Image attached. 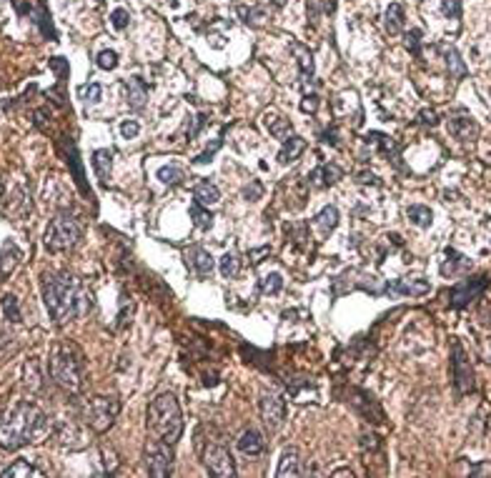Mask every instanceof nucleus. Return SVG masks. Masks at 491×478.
<instances>
[{
	"mask_svg": "<svg viewBox=\"0 0 491 478\" xmlns=\"http://www.w3.org/2000/svg\"><path fill=\"white\" fill-rule=\"evenodd\" d=\"M20 261V250L15 246H8V248L0 250V283L10 278V273L15 271Z\"/></svg>",
	"mask_w": 491,
	"mask_h": 478,
	"instance_id": "393cba45",
	"label": "nucleus"
},
{
	"mask_svg": "<svg viewBox=\"0 0 491 478\" xmlns=\"http://www.w3.org/2000/svg\"><path fill=\"white\" fill-rule=\"evenodd\" d=\"M236 273H238V258L226 253L224 258H221V276H224V278H233Z\"/></svg>",
	"mask_w": 491,
	"mask_h": 478,
	"instance_id": "ea45409f",
	"label": "nucleus"
},
{
	"mask_svg": "<svg viewBox=\"0 0 491 478\" xmlns=\"http://www.w3.org/2000/svg\"><path fill=\"white\" fill-rule=\"evenodd\" d=\"M261 418L271 431H279L286 418V401L279 393H263L261 396Z\"/></svg>",
	"mask_w": 491,
	"mask_h": 478,
	"instance_id": "1a4fd4ad",
	"label": "nucleus"
},
{
	"mask_svg": "<svg viewBox=\"0 0 491 478\" xmlns=\"http://www.w3.org/2000/svg\"><path fill=\"white\" fill-rule=\"evenodd\" d=\"M118 131L125 141H133V138L141 133V125H138V120H123V123L118 125Z\"/></svg>",
	"mask_w": 491,
	"mask_h": 478,
	"instance_id": "79ce46f5",
	"label": "nucleus"
},
{
	"mask_svg": "<svg viewBox=\"0 0 491 478\" xmlns=\"http://www.w3.org/2000/svg\"><path fill=\"white\" fill-rule=\"evenodd\" d=\"M111 25L116 31H125V28L131 25V13L125 10V8H116V10L111 13Z\"/></svg>",
	"mask_w": 491,
	"mask_h": 478,
	"instance_id": "4c0bfd02",
	"label": "nucleus"
},
{
	"mask_svg": "<svg viewBox=\"0 0 491 478\" xmlns=\"http://www.w3.org/2000/svg\"><path fill=\"white\" fill-rule=\"evenodd\" d=\"M442 13L446 18H461V0H442Z\"/></svg>",
	"mask_w": 491,
	"mask_h": 478,
	"instance_id": "a19ab883",
	"label": "nucleus"
},
{
	"mask_svg": "<svg viewBox=\"0 0 491 478\" xmlns=\"http://www.w3.org/2000/svg\"><path fill=\"white\" fill-rule=\"evenodd\" d=\"M0 316L6 318V321L10 323H20V305H18V298L13 296V293H8V296H3L0 298Z\"/></svg>",
	"mask_w": 491,
	"mask_h": 478,
	"instance_id": "cd10ccee",
	"label": "nucleus"
},
{
	"mask_svg": "<svg viewBox=\"0 0 491 478\" xmlns=\"http://www.w3.org/2000/svg\"><path fill=\"white\" fill-rule=\"evenodd\" d=\"M389 293H396V296H426L431 291L429 280H421V278H409V280H393L391 286H386Z\"/></svg>",
	"mask_w": 491,
	"mask_h": 478,
	"instance_id": "ddd939ff",
	"label": "nucleus"
},
{
	"mask_svg": "<svg viewBox=\"0 0 491 478\" xmlns=\"http://www.w3.org/2000/svg\"><path fill=\"white\" fill-rule=\"evenodd\" d=\"M291 53L296 56V61H299L301 81L311 83L313 81V56H311V50L306 48L304 43H299V40H291Z\"/></svg>",
	"mask_w": 491,
	"mask_h": 478,
	"instance_id": "2eb2a0df",
	"label": "nucleus"
},
{
	"mask_svg": "<svg viewBox=\"0 0 491 478\" xmlns=\"http://www.w3.org/2000/svg\"><path fill=\"white\" fill-rule=\"evenodd\" d=\"M276 476L279 478H286V476H304V466H301V454L299 448H286L283 454H281V461H279V468H276Z\"/></svg>",
	"mask_w": 491,
	"mask_h": 478,
	"instance_id": "4468645a",
	"label": "nucleus"
},
{
	"mask_svg": "<svg viewBox=\"0 0 491 478\" xmlns=\"http://www.w3.org/2000/svg\"><path fill=\"white\" fill-rule=\"evenodd\" d=\"M191 218H193V223L198 225L201 230H208L213 225V216L205 211V205H201V203L191 205Z\"/></svg>",
	"mask_w": 491,
	"mask_h": 478,
	"instance_id": "7c9ffc66",
	"label": "nucleus"
},
{
	"mask_svg": "<svg viewBox=\"0 0 491 478\" xmlns=\"http://www.w3.org/2000/svg\"><path fill=\"white\" fill-rule=\"evenodd\" d=\"M193 196H196V203L201 205H213L221 200V191L213 186L211 180H201L198 186H196V191H193Z\"/></svg>",
	"mask_w": 491,
	"mask_h": 478,
	"instance_id": "bb28decb",
	"label": "nucleus"
},
{
	"mask_svg": "<svg viewBox=\"0 0 491 478\" xmlns=\"http://www.w3.org/2000/svg\"><path fill=\"white\" fill-rule=\"evenodd\" d=\"M158 180L166 183V186H178L180 180H183V170L178 166H163L158 170Z\"/></svg>",
	"mask_w": 491,
	"mask_h": 478,
	"instance_id": "72a5a7b5",
	"label": "nucleus"
},
{
	"mask_svg": "<svg viewBox=\"0 0 491 478\" xmlns=\"http://www.w3.org/2000/svg\"><path fill=\"white\" fill-rule=\"evenodd\" d=\"M118 411H120V404L116 401V398L93 396L81 406V418L91 431L103 433V431H108L113 426V421H116V416H118Z\"/></svg>",
	"mask_w": 491,
	"mask_h": 478,
	"instance_id": "423d86ee",
	"label": "nucleus"
},
{
	"mask_svg": "<svg viewBox=\"0 0 491 478\" xmlns=\"http://www.w3.org/2000/svg\"><path fill=\"white\" fill-rule=\"evenodd\" d=\"M203 466L208 468V473L216 478H233L236 476V463L233 456L228 454V448L221 443H211L203 454Z\"/></svg>",
	"mask_w": 491,
	"mask_h": 478,
	"instance_id": "6e6552de",
	"label": "nucleus"
},
{
	"mask_svg": "<svg viewBox=\"0 0 491 478\" xmlns=\"http://www.w3.org/2000/svg\"><path fill=\"white\" fill-rule=\"evenodd\" d=\"M304 150H306L304 138L301 136H288L286 141H283V148L279 150V158H276V161H279L281 166H288V163L299 161Z\"/></svg>",
	"mask_w": 491,
	"mask_h": 478,
	"instance_id": "f3484780",
	"label": "nucleus"
},
{
	"mask_svg": "<svg viewBox=\"0 0 491 478\" xmlns=\"http://www.w3.org/2000/svg\"><path fill=\"white\" fill-rule=\"evenodd\" d=\"M40 293H43V303L50 318L58 326L78 321V318L88 316L93 308V293L88 291V286L78 276L65 273V271L43 276Z\"/></svg>",
	"mask_w": 491,
	"mask_h": 478,
	"instance_id": "f257e3e1",
	"label": "nucleus"
},
{
	"mask_svg": "<svg viewBox=\"0 0 491 478\" xmlns=\"http://www.w3.org/2000/svg\"><path fill=\"white\" fill-rule=\"evenodd\" d=\"M238 451L246 456H258L263 454V448H266V441H263V436L258 431H246V433L238 436L236 441Z\"/></svg>",
	"mask_w": 491,
	"mask_h": 478,
	"instance_id": "aec40b11",
	"label": "nucleus"
},
{
	"mask_svg": "<svg viewBox=\"0 0 491 478\" xmlns=\"http://www.w3.org/2000/svg\"><path fill=\"white\" fill-rule=\"evenodd\" d=\"M341 175H343L341 168L334 166V163H326V166H318L309 178H311V183L316 188H329V186H334L336 180H341Z\"/></svg>",
	"mask_w": 491,
	"mask_h": 478,
	"instance_id": "6ab92c4d",
	"label": "nucleus"
},
{
	"mask_svg": "<svg viewBox=\"0 0 491 478\" xmlns=\"http://www.w3.org/2000/svg\"><path fill=\"white\" fill-rule=\"evenodd\" d=\"M191 266L198 276H211L213 268H216V261H213V255L208 253V250L193 248L191 250Z\"/></svg>",
	"mask_w": 491,
	"mask_h": 478,
	"instance_id": "b1692460",
	"label": "nucleus"
},
{
	"mask_svg": "<svg viewBox=\"0 0 491 478\" xmlns=\"http://www.w3.org/2000/svg\"><path fill=\"white\" fill-rule=\"evenodd\" d=\"M3 476L6 478H18V476H45V471H40V468H36L31 463V461H15L13 466H8L6 471H3Z\"/></svg>",
	"mask_w": 491,
	"mask_h": 478,
	"instance_id": "c85d7f7f",
	"label": "nucleus"
},
{
	"mask_svg": "<svg viewBox=\"0 0 491 478\" xmlns=\"http://www.w3.org/2000/svg\"><path fill=\"white\" fill-rule=\"evenodd\" d=\"M444 56H446V65H449V70H451V75H454V78L467 75V65L461 63V56L456 53L454 48H446V50H444Z\"/></svg>",
	"mask_w": 491,
	"mask_h": 478,
	"instance_id": "2f4dec72",
	"label": "nucleus"
},
{
	"mask_svg": "<svg viewBox=\"0 0 491 478\" xmlns=\"http://www.w3.org/2000/svg\"><path fill=\"white\" fill-rule=\"evenodd\" d=\"M449 131H451V136H454L456 141H461V143H474L476 136H479V125H476V120H474L469 113L461 111L449 118Z\"/></svg>",
	"mask_w": 491,
	"mask_h": 478,
	"instance_id": "9b49d317",
	"label": "nucleus"
},
{
	"mask_svg": "<svg viewBox=\"0 0 491 478\" xmlns=\"http://www.w3.org/2000/svg\"><path fill=\"white\" fill-rule=\"evenodd\" d=\"M449 253H451V258H454V261H446L442 266V273L444 276H456V271H469V258L454 253V250H449Z\"/></svg>",
	"mask_w": 491,
	"mask_h": 478,
	"instance_id": "473e14b6",
	"label": "nucleus"
},
{
	"mask_svg": "<svg viewBox=\"0 0 491 478\" xmlns=\"http://www.w3.org/2000/svg\"><path fill=\"white\" fill-rule=\"evenodd\" d=\"M406 25V18H404V8L401 3H391V6L386 8V15H384V28L389 35H398V33L404 31Z\"/></svg>",
	"mask_w": 491,
	"mask_h": 478,
	"instance_id": "412c9836",
	"label": "nucleus"
},
{
	"mask_svg": "<svg viewBox=\"0 0 491 478\" xmlns=\"http://www.w3.org/2000/svg\"><path fill=\"white\" fill-rule=\"evenodd\" d=\"M3 193H6V186H3V180H0V198H3Z\"/></svg>",
	"mask_w": 491,
	"mask_h": 478,
	"instance_id": "3c124183",
	"label": "nucleus"
},
{
	"mask_svg": "<svg viewBox=\"0 0 491 478\" xmlns=\"http://www.w3.org/2000/svg\"><path fill=\"white\" fill-rule=\"evenodd\" d=\"M218 148H221V141H213V143H211V148H208V150H203V153H201V156L196 158V161H193V163H211L213 153H216Z\"/></svg>",
	"mask_w": 491,
	"mask_h": 478,
	"instance_id": "c03bdc74",
	"label": "nucleus"
},
{
	"mask_svg": "<svg viewBox=\"0 0 491 478\" xmlns=\"http://www.w3.org/2000/svg\"><path fill=\"white\" fill-rule=\"evenodd\" d=\"M331 476H336V478H354V471H351V468H336L334 473H331Z\"/></svg>",
	"mask_w": 491,
	"mask_h": 478,
	"instance_id": "49530a36",
	"label": "nucleus"
},
{
	"mask_svg": "<svg viewBox=\"0 0 491 478\" xmlns=\"http://www.w3.org/2000/svg\"><path fill=\"white\" fill-rule=\"evenodd\" d=\"M484 286H486V278H471V280L459 283V286L451 291V305H454V308H464V305H469L471 301L479 298Z\"/></svg>",
	"mask_w": 491,
	"mask_h": 478,
	"instance_id": "f8f14e48",
	"label": "nucleus"
},
{
	"mask_svg": "<svg viewBox=\"0 0 491 478\" xmlns=\"http://www.w3.org/2000/svg\"><path fill=\"white\" fill-rule=\"evenodd\" d=\"M100 459H103V473H113L118 468V454L113 448H100Z\"/></svg>",
	"mask_w": 491,
	"mask_h": 478,
	"instance_id": "58836bf2",
	"label": "nucleus"
},
{
	"mask_svg": "<svg viewBox=\"0 0 491 478\" xmlns=\"http://www.w3.org/2000/svg\"><path fill=\"white\" fill-rule=\"evenodd\" d=\"M406 216H409V221H414V225H419V228H429L431 221H434V213H431V208H426V205H409V208H406Z\"/></svg>",
	"mask_w": 491,
	"mask_h": 478,
	"instance_id": "c756f323",
	"label": "nucleus"
},
{
	"mask_svg": "<svg viewBox=\"0 0 491 478\" xmlns=\"http://www.w3.org/2000/svg\"><path fill=\"white\" fill-rule=\"evenodd\" d=\"M50 433V421L38 406L15 401L0 413V448L18 451Z\"/></svg>",
	"mask_w": 491,
	"mask_h": 478,
	"instance_id": "f03ea898",
	"label": "nucleus"
},
{
	"mask_svg": "<svg viewBox=\"0 0 491 478\" xmlns=\"http://www.w3.org/2000/svg\"><path fill=\"white\" fill-rule=\"evenodd\" d=\"M148 431L166 443H176L183 433V413L173 393H158L148 404Z\"/></svg>",
	"mask_w": 491,
	"mask_h": 478,
	"instance_id": "20e7f679",
	"label": "nucleus"
},
{
	"mask_svg": "<svg viewBox=\"0 0 491 478\" xmlns=\"http://www.w3.org/2000/svg\"><path fill=\"white\" fill-rule=\"evenodd\" d=\"M56 441L65 448H83V433L73 423H61L56 429Z\"/></svg>",
	"mask_w": 491,
	"mask_h": 478,
	"instance_id": "4be33fe9",
	"label": "nucleus"
},
{
	"mask_svg": "<svg viewBox=\"0 0 491 478\" xmlns=\"http://www.w3.org/2000/svg\"><path fill=\"white\" fill-rule=\"evenodd\" d=\"M263 120H266L268 133H271V136H276V138H281V141H286V138L293 133L291 120H288L286 115L276 113V111H268L266 115H263Z\"/></svg>",
	"mask_w": 491,
	"mask_h": 478,
	"instance_id": "a211bd4d",
	"label": "nucleus"
},
{
	"mask_svg": "<svg viewBox=\"0 0 491 478\" xmlns=\"http://www.w3.org/2000/svg\"><path fill=\"white\" fill-rule=\"evenodd\" d=\"M281 288H283V278H281V273H268L266 278H261V293H266V296H274V293H279Z\"/></svg>",
	"mask_w": 491,
	"mask_h": 478,
	"instance_id": "c9c22d12",
	"label": "nucleus"
},
{
	"mask_svg": "<svg viewBox=\"0 0 491 478\" xmlns=\"http://www.w3.org/2000/svg\"><path fill=\"white\" fill-rule=\"evenodd\" d=\"M313 225H316V230L321 233V236H331L334 233V228L338 225V211H336L334 205H326L324 211L318 213L316 218H313Z\"/></svg>",
	"mask_w": 491,
	"mask_h": 478,
	"instance_id": "5701e85b",
	"label": "nucleus"
},
{
	"mask_svg": "<svg viewBox=\"0 0 491 478\" xmlns=\"http://www.w3.org/2000/svg\"><path fill=\"white\" fill-rule=\"evenodd\" d=\"M100 95H103V88L98 83H86V86L78 88V98L86 100V103H98Z\"/></svg>",
	"mask_w": 491,
	"mask_h": 478,
	"instance_id": "f704fd0d",
	"label": "nucleus"
},
{
	"mask_svg": "<svg viewBox=\"0 0 491 478\" xmlns=\"http://www.w3.org/2000/svg\"><path fill=\"white\" fill-rule=\"evenodd\" d=\"M50 379L56 381L61 388L70 393H78L86 383V356L81 346L73 341H58L50 348L48 358Z\"/></svg>",
	"mask_w": 491,
	"mask_h": 478,
	"instance_id": "7ed1b4c3",
	"label": "nucleus"
},
{
	"mask_svg": "<svg viewBox=\"0 0 491 478\" xmlns=\"http://www.w3.org/2000/svg\"><path fill=\"white\" fill-rule=\"evenodd\" d=\"M454 383H456V391L459 393H471L474 391V368L469 363L467 353H464V348L459 343H454Z\"/></svg>",
	"mask_w": 491,
	"mask_h": 478,
	"instance_id": "9d476101",
	"label": "nucleus"
},
{
	"mask_svg": "<svg viewBox=\"0 0 491 478\" xmlns=\"http://www.w3.org/2000/svg\"><path fill=\"white\" fill-rule=\"evenodd\" d=\"M404 45L411 50V53H419V45H421V31H416V28H414V31L406 33V35H404Z\"/></svg>",
	"mask_w": 491,
	"mask_h": 478,
	"instance_id": "37998d69",
	"label": "nucleus"
},
{
	"mask_svg": "<svg viewBox=\"0 0 491 478\" xmlns=\"http://www.w3.org/2000/svg\"><path fill=\"white\" fill-rule=\"evenodd\" d=\"M81 238H83V225L73 216L61 213V216H56L48 223L43 243L50 253H65V250L75 248L81 243Z\"/></svg>",
	"mask_w": 491,
	"mask_h": 478,
	"instance_id": "39448f33",
	"label": "nucleus"
},
{
	"mask_svg": "<svg viewBox=\"0 0 491 478\" xmlns=\"http://www.w3.org/2000/svg\"><path fill=\"white\" fill-rule=\"evenodd\" d=\"M271 3H274L276 8H281V6H283V3H286V0H271Z\"/></svg>",
	"mask_w": 491,
	"mask_h": 478,
	"instance_id": "8fccbe9b",
	"label": "nucleus"
},
{
	"mask_svg": "<svg viewBox=\"0 0 491 478\" xmlns=\"http://www.w3.org/2000/svg\"><path fill=\"white\" fill-rule=\"evenodd\" d=\"M359 183H376V178L371 173H359Z\"/></svg>",
	"mask_w": 491,
	"mask_h": 478,
	"instance_id": "09e8293b",
	"label": "nucleus"
},
{
	"mask_svg": "<svg viewBox=\"0 0 491 478\" xmlns=\"http://www.w3.org/2000/svg\"><path fill=\"white\" fill-rule=\"evenodd\" d=\"M93 3H103V0H93Z\"/></svg>",
	"mask_w": 491,
	"mask_h": 478,
	"instance_id": "603ef678",
	"label": "nucleus"
},
{
	"mask_svg": "<svg viewBox=\"0 0 491 478\" xmlns=\"http://www.w3.org/2000/svg\"><path fill=\"white\" fill-rule=\"evenodd\" d=\"M95 63H98V68H103V70L118 68V53H116V50H100L98 56H95Z\"/></svg>",
	"mask_w": 491,
	"mask_h": 478,
	"instance_id": "e433bc0d",
	"label": "nucleus"
},
{
	"mask_svg": "<svg viewBox=\"0 0 491 478\" xmlns=\"http://www.w3.org/2000/svg\"><path fill=\"white\" fill-rule=\"evenodd\" d=\"M301 111L304 113H316L318 111V98L316 95H306L304 103H301Z\"/></svg>",
	"mask_w": 491,
	"mask_h": 478,
	"instance_id": "a18cd8bd",
	"label": "nucleus"
},
{
	"mask_svg": "<svg viewBox=\"0 0 491 478\" xmlns=\"http://www.w3.org/2000/svg\"><path fill=\"white\" fill-rule=\"evenodd\" d=\"M111 168H113V153L106 148H100L93 153V170L103 183L111 178Z\"/></svg>",
	"mask_w": 491,
	"mask_h": 478,
	"instance_id": "a878e982",
	"label": "nucleus"
},
{
	"mask_svg": "<svg viewBox=\"0 0 491 478\" xmlns=\"http://www.w3.org/2000/svg\"><path fill=\"white\" fill-rule=\"evenodd\" d=\"M123 90H125V100H128V106H131L133 111H141V108L148 103V90H146V86H143L141 78H131V81H125Z\"/></svg>",
	"mask_w": 491,
	"mask_h": 478,
	"instance_id": "dca6fc26",
	"label": "nucleus"
},
{
	"mask_svg": "<svg viewBox=\"0 0 491 478\" xmlns=\"http://www.w3.org/2000/svg\"><path fill=\"white\" fill-rule=\"evenodd\" d=\"M146 473L153 478H166L173 471V443L166 441H150L146 446Z\"/></svg>",
	"mask_w": 491,
	"mask_h": 478,
	"instance_id": "0eeeda50",
	"label": "nucleus"
},
{
	"mask_svg": "<svg viewBox=\"0 0 491 478\" xmlns=\"http://www.w3.org/2000/svg\"><path fill=\"white\" fill-rule=\"evenodd\" d=\"M258 193H261V186H258V183H254V188H251V191H246V198H258Z\"/></svg>",
	"mask_w": 491,
	"mask_h": 478,
	"instance_id": "de8ad7c7",
	"label": "nucleus"
}]
</instances>
